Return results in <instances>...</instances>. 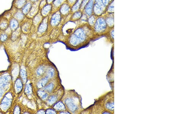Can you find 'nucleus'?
Returning <instances> with one entry per match:
<instances>
[{
  "label": "nucleus",
  "mask_w": 173,
  "mask_h": 114,
  "mask_svg": "<svg viewBox=\"0 0 173 114\" xmlns=\"http://www.w3.org/2000/svg\"><path fill=\"white\" fill-rule=\"evenodd\" d=\"M11 102L12 100L11 99L5 96L2 101L1 104V107L4 110L7 109L11 104Z\"/></svg>",
  "instance_id": "obj_7"
},
{
  "label": "nucleus",
  "mask_w": 173,
  "mask_h": 114,
  "mask_svg": "<svg viewBox=\"0 0 173 114\" xmlns=\"http://www.w3.org/2000/svg\"><path fill=\"white\" fill-rule=\"evenodd\" d=\"M25 15L22 13V11H18L15 13L14 15L15 19H16L18 21H22L24 19Z\"/></svg>",
  "instance_id": "obj_12"
},
{
  "label": "nucleus",
  "mask_w": 173,
  "mask_h": 114,
  "mask_svg": "<svg viewBox=\"0 0 173 114\" xmlns=\"http://www.w3.org/2000/svg\"><path fill=\"white\" fill-rule=\"evenodd\" d=\"M38 95L40 96L43 100L46 99L48 96V94L45 91L43 90H40L38 92Z\"/></svg>",
  "instance_id": "obj_21"
},
{
  "label": "nucleus",
  "mask_w": 173,
  "mask_h": 114,
  "mask_svg": "<svg viewBox=\"0 0 173 114\" xmlns=\"http://www.w3.org/2000/svg\"><path fill=\"white\" fill-rule=\"evenodd\" d=\"M106 107L107 109L110 110H113V103H108L106 105Z\"/></svg>",
  "instance_id": "obj_29"
},
{
  "label": "nucleus",
  "mask_w": 173,
  "mask_h": 114,
  "mask_svg": "<svg viewBox=\"0 0 173 114\" xmlns=\"http://www.w3.org/2000/svg\"><path fill=\"white\" fill-rule=\"evenodd\" d=\"M45 19H44V20H43L38 27V30L40 32H44L47 29V24Z\"/></svg>",
  "instance_id": "obj_10"
},
{
  "label": "nucleus",
  "mask_w": 173,
  "mask_h": 114,
  "mask_svg": "<svg viewBox=\"0 0 173 114\" xmlns=\"http://www.w3.org/2000/svg\"><path fill=\"white\" fill-rule=\"evenodd\" d=\"M54 88V84L53 83H50L48 85L45 87L44 90H45L47 92H50L52 91Z\"/></svg>",
  "instance_id": "obj_25"
},
{
  "label": "nucleus",
  "mask_w": 173,
  "mask_h": 114,
  "mask_svg": "<svg viewBox=\"0 0 173 114\" xmlns=\"http://www.w3.org/2000/svg\"><path fill=\"white\" fill-rule=\"evenodd\" d=\"M37 0H31V2H37Z\"/></svg>",
  "instance_id": "obj_36"
},
{
  "label": "nucleus",
  "mask_w": 173,
  "mask_h": 114,
  "mask_svg": "<svg viewBox=\"0 0 173 114\" xmlns=\"http://www.w3.org/2000/svg\"><path fill=\"white\" fill-rule=\"evenodd\" d=\"M86 38V35L83 29L79 28L75 31L69 39V43L73 46H76L84 42Z\"/></svg>",
  "instance_id": "obj_1"
},
{
  "label": "nucleus",
  "mask_w": 173,
  "mask_h": 114,
  "mask_svg": "<svg viewBox=\"0 0 173 114\" xmlns=\"http://www.w3.org/2000/svg\"><path fill=\"white\" fill-rule=\"evenodd\" d=\"M3 93H4V91L3 89L0 88V98L2 96Z\"/></svg>",
  "instance_id": "obj_32"
},
{
  "label": "nucleus",
  "mask_w": 173,
  "mask_h": 114,
  "mask_svg": "<svg viewBox=\"0 0 173 114\" xmlns=\"http://www.w3.org/2000/svg\"><path fill=\"white\" fill-rule=\"evenodd\" d=\"M60 113H61V114H70L69 113L66 112H61Z\"/></svg>",
  "instance_id": "obj_35"
},
{
  "label": "nucleus",
  "mask_w": 173,
  "mask_h": 114,
  "mask_svg": "<svg viewBox=\"0 0 173 114\" xmlns=\"http://www.w3.org/2000/svg\"><path fill=\"white\" fill-rule=\"evenodd\" d=\"M55 75V70L54 68H50L47 73V77L49 78H52Z\"/></svg>",
  "instance_id": "obj_23"
},
{
  "label": "nucleus",
  "mask_w": 173,
  "mask_h": 114,
  "mask_svg": "<svg viewBox=\"0 0 173 114\" xmlns=\"http://www.w3.org/2000/svg\"><path fill=\"white\" fill-rule=\"evenodd\" d=\"M25 92L27 95H29L32 93V88L30 84L27 85L25 89Z\"/></svg>",
  "instance_id": "obj_26"
},
{
  "label": "nucleus",
  "mask_w": 173,
  "mask_h": 114,
  "mask_svg": "<svg viewBox=\"0 0 173 114\" xmlns=\"http://www.w3.org/2000/svg\"><path fill=\"white\" fill-rule=\"evenodd\" d=\"M32 7V5L31 2H29L26 3L24 6L22 7V13L24 14L25 15L28 14Z\"/></svg>",
  "instance_id": "obj_8"
},
{
  "label": "nucleus",
  "mask_w": 173,
  "mask_h": 114,
  "mask_svg": "<svg viewBox=\"0 0 173 114\" xmlns=\"http://www.w3.org/2000/svg\"><path fill=\"white\" fill-rule=\"evenodd\" d=\"M7 38V36L6 34H3L1 35L0 37V39L2 41H4L6 40Z\"/></svg>",
  "instance_id": "obj_30"
},
{
  "label": "nucleus",
  "mask_w": 173,
  "mask_h": 114,
  "mask_svg": "<svg viewBox=\"0 0 173 114\" xmlns=\"http://www.w3.org/2000/svg\"><path fill=\"white\" fill-rule=\"evenodd\" d=\"M54 108L57 110H65V106L61 101L58 102L54 106Z\"/></svg>",
  "instance_id": "obj_17"
},
{
  "label": "nucleus",
  "mask_w": 173,
  "mask_h": 114,
  "mask_svg": "<svg viewBox=\"0 0 173 114\" xmlns=\"http://www.w3.org/2000/svg\"><path fill=\"white\" fill-rule=\"evenodd\" d=\"M22 86H23V85H22L21 81L18 79L16 81L15 84V89L17 92L18 93L20 92L22 89Z\"/></svg>",
  "instance_id": "obj_16"
},
{
  "label": "nucleus",
  "mask_w": 173,
  "mask_h": 114,
  "mask_svg": "<svg viewBox=\"0 0 173 114\" xmlns=\"http://www.w3.org/2000/svg\"><path fill=\"white\" fill-rule=\"evenodd\" d=\"M44 72V67H40L38 68L37 70V74L38 76L42 75Z\"/></svg>",
  "instance_id": "obj_27"
},
{
  "label": "nucleus",
  "mask_w": 173,
  "mask_h": 114,
  "mask_svg": "<svg viewBox=\"0 0 173 114\" xmlns=\"http://www.w3.org/2000/svg\"><path fill=\"white\" fill-rule=\"evenodd\" d=\"M49 79V78L47 76L44 78H43L38 83L37 85V87L38 88H40L44 86L45 85L47 84V83L48 82Z\"/></svg>",
  "instance_id": "obj_13"
},
{
  "label": "nucleus",
  "mask_w": 173,
  "mask_h": 114,
  "mask_svg": "<svg viewBox=\"0 0 173 114\" xmlns=\"http://www.w3.org/2000/svg\"><path fill=\"white\" fill-rule=\"evenodd\" d=\"M8 24L6 22H2L0 24V28L1 30H4L7 27Z\"/></svg>",
  "instance_id": "obj_28"
},
{
  "label": "nucleus",
  "mask_w": 173,
  "mask_h": 114,
  "mask_svg": "<svg viewBox=\"0 0 173 114\" xmlns=\"http://www.w3.org/2000/svg\"><path fill=\"white\" fill-rule=\"evenodd\" d=\"M94 0H89L84 7L85 14L90 16L93 14V7H94Z\"/></svg>",
  "instance_id": "obj_4"
},
{
  "label": "nucleus",
  "mask_w": 173,
  "mask_h": 114,
  "mask_svg": "<svg viewBox=\"0 0 173 114\" xmlns=\"http://www.w3.org/2000/svg\"><path fill=\"white\" fill-rule=\"evenodd\" d=\"M50 3L44 5L42 7V9L41 11V14L42 16L47 17V15L49 14L50 11L52 10V5H51Z\"/></svg>",
  "instance_id": "obj_6"
},
{
  "label": "nucleus",
  "mask_w": 173,
  "mask_h": 114,
  "mask_svg": "<svg viewBox=\"0 0 173 114\" xmlns=\"http://www.w3.org/2000/svg\"><path fill=\"white\" fill-rule=\"evenodd\" d=\"M57 100V97L56 96H50L48 100V103L49 104L52 105L56 102Z\"/></svg>",
  "instance_id": "obj_24"
},
{
  "label": "nucleus",
  "mask_w": 173,
  "mask_h": 114,
  "mask_svg": "<svg viewBox=\"0 0 173 114\" xmlns=\"http://www.w3.org/2000/svg\"><path fill=\"white\" fill-rule=\"evenodd\" d=\"M21 77L22 79V81L24 82H26L27 79V76L26 72L25 70L21 69L20 72Z\"/></svg>",
  "instance_id": "obj_20"
},
{
  "label": "nucleus",
  "mask_w": 173,
  "mask_h": 114,
  "mask_svg": "<svg viewBox=\"0 0 173 114\" xmlns=\"http://www.w3.org/2000/svg\"><path fill=\"white\" fill-rule=\"evenodd\" d=\"M82 14L81 10L77 11L73 13V14L72 15V19L73 21H77L80 19Z\"/></svg>",
  "instance_id": "obj_15"
},
{
  "label": "nucleus",
  "mask_w": 173,
  "mask_h": 114,
  "mask_svg": "<svg viewBox=\"0 0 173 114\" xmlns=\"http://www.w3.org/2000/svg\"><path fill=\"white\" fill-rule=\"evenodd\" d=\"M19 110V108L18 107L16 108H15V110L14 111V113H16V114H18V113H20Z\"/></svg>",
  "instance_id": "obj_33"
},
{
  "label": "nucleus",
  "mask_w": 173,
  "mask_h": 114,
  "mask_svg": "<svg viewBox=\"0 0 173 114\" xmlns=\"http://www.w3.org/2000/svg\"><path fill=\"white\" fill-rule=\"evenodd\" d=\"M11 77L9 75H5L0 78V88H4L9 83Z\"/></svg>",
  "instance_id": "obj_5"
},
{
  "label": "nucleus",
  "mask_w": 173,
  "mask_h": 114,
  "mask_svg": "<svg viewBox=\"0 0 173 114\" xmlns=\"http://www.w3.org/2000/svg\"><path fill=\"white\" fill-rule=\"evenodd\" d=\"M45 113V112L44 110H40L37 113L38 114H44Z\"/></svg>",
  "instance_id": "obj_34"
},
{
  "label": "nucleus",
  "mask_w": 173,
  "mask_h": 114,
  "mask_svg": "<svg viewBox=\"0 0 173 114\" xmlns=\"http://www.w3.org/2000/svg\"><path fill=\"white\" fill-rule=\"evenodd\" d=\"M67 3H65V7H64V6H61V9L60 10V12H59L61 14V15H65L66 14H68L69 11L70 9L69 8L70 7L69 6H68V5H66Z\"/></svg>",
  "instance_id": "obj_14"
},
{
  "label": "nucleus",
  "mask_w": 173,
  "mask_h": 114,
  "mask_svg": "<svg viewBox=\"0 0 173 114\" xmlns=\"http://www.w3.org/2000/svg\"><path fill=\"white\" fill-rule=\"evenodd\" d=\"M65 103L67 107L70 111L72 113L75 112L77 110L78 107L75 102L72 98H68L65 100Z\"/></svg>",
  "instance_id": "obj_3"
},
{
  "label": "nucleus",
  "mask_w": 173,
  "mask_h": 114,
  "mask_svg": "<svg viewBox=\"0 0 173 114\" xmlns=\"http://www.w3.org/2000/svg\"><path fill=\"white\" fill-rule=\"evenodd\" d=\"M9 26L11 29L15 30L19 27V21L15 18L12 19L10 21Z\"/></svg>",
  "instance_id": "obj_9"
},
{
  "label": "nucleus",
  "mask_w": 173,
  "mask_h": 114,
  "mask_svg": "<svg viewBox=\"0 0 173 114\" xmlns=\"http://www.w3.org/2000/svg\"><path fill=\"white\" fill-rule=\"evenodd\" d=\"M113 14V13H111ZM110 14V15L109 16L105 18L106 22L107 23V26L110 27H113L114 24V18L113 16H111V14Z\"/></svg>",
  "instance_id": "obj_11"
},
{
  "label": "nucleus",
  "mask_w": 173,
  "mask_h": 114,
  "mask_svg": "<svg viewBox=\"0 0 173 114\" xmlns=\"http://www.w3.org/2000/svg\"><path fill=\"white\" fill-rule=\"evenodd\" d=\"M45 113L46 114H56V111H55L54 110H52V109H48V110H47L46 112H45Z\"/></svg>",
  "instance_id": "obj_31"
},
{
  "label": "nucleus",
  "mask_w": 173,
  "mask_h": 114,
  "mask_svg": "<svg viewBox=\"0 0 173 114\" xmlns=\"http://www.w3.org/2000/svg\"><path fill=\"white\" fill-rule=\"evenodd\" d=\"M94 26L96 32L100 33L104 32L107 28V25L106 22L105 18L99 17L96 20Z\"/></svg>",
  "instance_id": "obj_2"
},
{
  "label": "nucleus",
  "mask_w": 173,
  "mask_h": 114,
  "mask_svg": "<svg viewBox=\"0 0 173 114\" xmlns=\"http://www.w3.org/2000/svg\"><path fill=\"white\" fill-rule=\"evenodd\" d=\"M113 0H112V2L109 3V5H108L107 11L108 12V13L110 14L113 13L114 11V5H113Z\"/></svg>",
  "instance_id": "obj_22"
},
{
  "label": "nucleus",
  "mask_w": 173,
  "mask_h": 114,
  "mask_svg": "<svg viewBox=\"0 0 173 114\" xmlns=\"http://www.w3.org/2000/svg\"><path fill=\"white\" fill-rule=\"evenodd\" d=\"M26 3V0H17L15 2V5L18 9L22 8Z\"/></svg>",
  "instance_id": "obj_18"
},
{
  "label": "nucleus",
  "mask_w": 173,
  "mask_h": 114,
  "mask_svg": "<svg viewBox=\"0 0 173 114\" xmlns=\"http://www.w3.org/2000/svg\"><path fill=\"white\" fill-rule=\"evenodd\" d=\"M96 16L94 15H90V17L88 19V21L87 22H89V24L91 26L94 25L95 22H96Z\"/></svg>",
  "instance_id": "obj_19"
}]
</instances>
